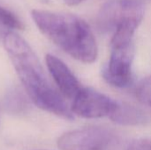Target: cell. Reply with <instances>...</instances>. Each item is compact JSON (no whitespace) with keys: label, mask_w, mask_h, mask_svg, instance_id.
I'll use <instances>...</instances> for the list:
<instances>
[{"label":"cell","mask_w":151,"mask_h":150,"mask_svg":"<svg viewBox=\"0 0 151 150\" xmlns=\"http://www.w3.org/2000/svg\"><path fill=\"white\" fill-rule=\"evenodd\" d=\"M45 62L62 95L67 99H73L82 88L75 75L61 59L51 54L46 55Z\"/></svg>","instance_id":"cell-7"},{"label":"cell","mask_w":151,"mask_h":150,"mask_svg":"<svg viewBox=\"0 0 151 150\" xmlns=\"http://www.w3.org/2000/svg\"><path fill=\"white\" fill-rule=\"evenodd\" d=\"M65 1V3L66 4H68V5H77V4H81V3H82L84 0H64Z\"/></svg>","instance_id":"cell-12"},{"label":"cell","mask_w":151,"mask_h":150,"mask_svg":"<svg viewBox=\"0 0 151 150\" xmlns=\"http://www.w3.org/2000/svg\"><path fill=\"white\" fill-rule=\"evenodd\" d=\"M5 107L12 113H22L28 109V102L25 95L17 88L8 92L5 98Z\"/></svg>","instance_id":"cell-10"},{"label":"cell","mask_w":151,"mask_h":150,"mask_svg":"<svg viewBox=\"0 0 151 150\" xmlns=\"http://www.w3.org/2000/svg\"><path fill=\"white\" fill-rule=\"evenodd\" d=\"M149 105H150V106H151V101H150V103H149Z\"/></svg>","instance_id":"cell-13"},{"label":"cell","mask_w":151,"mask_h":150,"mask_svg":"<svg viewBox=\"0 0 151 150\" xmlns=\"http://www.w3.org/2000/svg\"><path fill=\"white\" fill-rule=\"evenodd\" d=\"M4 49L30 100L39 108L72 120L73 113L64 96L48 80L42 65L30 45L16 32L3 39Z\"/></svg>","instance_id":"cell-1"},{"label":"cell","mask_w":151,"mask_h":150,"mask_svg":"<svg viewBox=\"0 0 151 150\" xmlns=\"http://www.w3.org/2000/svg\"><path fill=\"white\" fill-rule=\"evenodd\" d=\"M144 13L145 5L140 0H112L101 7L97 23L102 30L113 33L123 24L140 26Z\"/></svg>","instance_id":"cell-5"},{"label":"cell","mask_w":151,"mask_h":150,"mask_svg":"<svg viewBox=\"0 0 151 150\" xmlns=\"http://www.w3.org/2000/svg\"><path fill=\"white\" fill-rule=\"evenodd\" d=\"M126 150H151V140L137 139L133 141Z\"/></svg>","instance_id":"cell-11"},{"label":"cell","mask_w":151,"mask_h":150,"mask_svg":"<svg viewBox=\"0 0 151 150\" xmlns=\"http://www.w3.org/2000/svg\"><path fill=\"white\" fill-rule=\"evenodd\" d=\"M31 16L39 30L69 56L85 64L96 61L97 44L84 19L70 13L44 10H33Z\"/></svg>","instance_id":"cell-2"},{"label":"cell","mask_w":151,"mask_h":150,"mask_svg":"<svg viewBox=\"0 0 151 150\" xmlns=\"http://www.w3.org/2000/svg\"><path fill=\"white\" fill-rule=\"evenodd\" d=\"M119 139L111 129L88 126L67 132L58 140L60 150H115Z\"/></svg>","instance_id":"cell-3"},{"label":"cell","mask_w":151,"mask_h":150,"mask_svg":"<svg viewBox=\"0 0 151 150\" xmlns=\"http://www.w3.org/2000/svg\"><path fill=\"white\" fill-rule=\"evenodd\" d=\"M109 117L114 123L122 126H139L148 121L147 115L141 109L119 102Z\"/></svg>","instance_id":"cell-8"},{"label":"cell","mask_w":151,"mask_h":150,"mask_svg":"<svg viewBox=\"0 0 151 150\" xmlns=\"http://www.w3.org/2000/svg\"><path fill=\"white\" fill-rule=\"evenodd\" d=\"M134 57V40H111V55L108 65L103 71V77L110 85L127 88L132 82V65Z\"/></svg>","instance_id":"cell-4"},{"label":"cell","mask_w":151,"mask_h":150,"mask_svg":"<svg viewBox=\"0 0 151 150\" xmlns=\"http://www.w3.org/2000/svg\"><path fill=\"white\" fill-rule=\"evenodd\" d=\"M24 28L22 21L11 11L0 6V39L10 32Z\"/></svg>","instance_id":"cell-9"},{"label":"cell","mask_w":151,"mask_h":150,"mask_svg":"<svg viewBox=\"0 0 151 150\" xmlns=\"http://www.w3.org/2000/svg\"><path fill=\"white\" fill-rule=\"evenodd\" d=\"M73 100L72 112L84 118L109 117L118 103L103 93L83 87Z\"/></svg>","instance_id":"cell-6"}]
</instances>
